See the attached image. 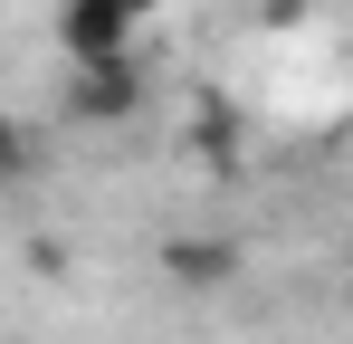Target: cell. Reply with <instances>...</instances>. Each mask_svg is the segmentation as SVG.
<instances>
[{"instance_id": "obj_3", "label": "cell", "mask_w": 353, "mask_h": 344, "mask_svg": "<svg viewBox=\"0 0 353 344\" xmlns=\"http://www.w3.org/2000/svg\"><path fill=\"white\" fill-rule=\"evenodd\" d=\"M239 268H248V249H239L230 229H172L163 239V278L191 287V296H210V287H239Z\"/></svg>"}, {"instance_id": "obj_5", "label": "cell", "mask_w": 353, "mask_h": 344, "mask_svg": "<svg viewBox=\"0 0 353 344\" xmlns=\"http://www.w3.org/2000/svg\"><path fill=\"white\" fill-rule=\"evenodd\" d=\"M29 163H39V144H29V124H19V115L0 106V191H10V182H29Z\"/></svg>"}, {"instance_id": "obj_1", "label": "cell", "mask_w": 353, "mask_h": 344, "mask_svg": "<svg viewBox=\"0 0 353 344\" xmlns=\"http://www.w3.org/2000/svg\"><path fill=\"white\" fill-rule=\"evenodd\" d=\"M163 19V0H58V57L67 67H96V57H134L143 29Z\"/></svg>"}, {"instance_id": "obj_2", "label": "cell", "mask_w": 353, "mask_h": 344, "mask_svg": "<svg viewBox=\"0 0 353 344\" xmlns=\"http://www.w3.org/2000/svg\"><path fill=\"white\" fill-rule=\"evenodd\" d=\"M143 48L134 57H96V67H67V124H124V115H143Z\"/></svg>"}, {"instance_id": "obj_4", "label": "cell", "mask_w": 353, "mask_h": 344, "mask_svg": "<svg viewBox=\"0 0 353 344\" xmlns=\"http://www.w3.org/2000/svg\"><path fill=\"white\" fill-rule=\"evenodd\" d=\"M191 153L220 172V182H239V172H248V124H239V106H220V96H210V106L191 115Z\"/></svg>"}]
</instances>
